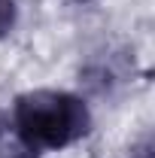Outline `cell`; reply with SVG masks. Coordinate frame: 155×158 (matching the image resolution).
Segmentation results:
<instances>
[{"label": "cell", "mask_w": 155, "mask_h": 158, "mask_svg": "<svg viewBox=\"0 0 155 158\" xmlns=\"http://www.w3.org/2000/svg\"><path fill=\"white\" fill-rule=\"evenodd\" d=\"M134 158H152V149H149V146H143V149H137Z\"/></svg>", "instance_id": "3"}, {"label": "cell", "mask_w": 155, "mask_h": 158, "mask_svg": "<svg viewBox=\"0 0 155 158\" xmlns=\"http://www.w3.org/2000/svg\"><path fill=\"white\" fill-rule=\"evenodd\" d=\"M15 24V0H0V37H6Z\"/></svg>", "instance_id": "2"}, {"label": "cell", "mask_w": 155, "mask_h": 158, "mask_svg": "<svg viewBox=\"0 0 155 158\" xmlns=\"http://www.w3.org/2000/svg\"><path fill=\"white\" fill-rule=\"evenodd\" d=\"M15 131L27 149H61L88 134V106L67 91L40 88L15 100Z\"/></svg>", "instance_id": "1"}, {"label": "cell", "mask_w": 155, "mask_h": 158, "mask_svg": "<svg viewBox=\"0 0 155 158\" xmlns=\"http://www.w3.org/2000/svg\"><path fill=\"white\" fill-rule=\"evenodd\" d=\"M0 134H3V116H0Z\"/></svg>", "instance_id": "4"}]
</instances>
